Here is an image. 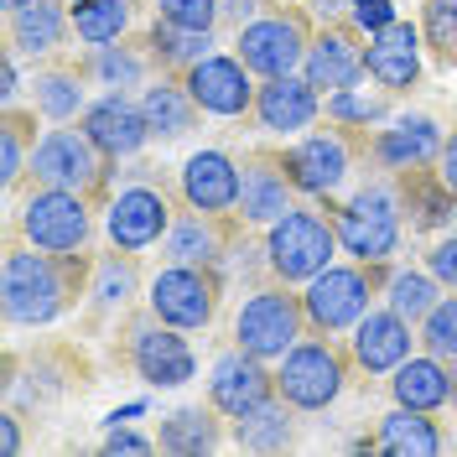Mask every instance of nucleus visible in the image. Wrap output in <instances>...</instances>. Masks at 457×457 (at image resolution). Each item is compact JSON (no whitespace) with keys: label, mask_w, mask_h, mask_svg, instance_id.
<instances>
[{"label":"nucleus","mask_w":457,"mask_h":457,"mask_svg":"<svg viewBox=\"0 0 457 457\" xmlns=\"http://www.w3.org/2000/svg\"><path fill=\"white\" fill-rule=\"evenodd\" d=\"M141 114L145 125H151V136H162V141H177V136H187L193 125H198V99L187 94V84L182 79H156V84H145L141 94Z\"/></svg>","instance_id":"30"},{"label":"nucleus","mask_w":457,"mask_h":457,"mask_svg":"<svg viewBox=\"0 0 457 457\" xmlns=\"http://www.w3.org/2000/svg\"><path fill=\"white\" fill-rule=\"evenodd\" d=\"M16 234L37 245V250H53V255H79L94 239V198L84 193H68V187H31L21 213H16Z\"/></svg>","instance_id":"7"},{"label":"nucleus","mask_w":457,"mask_h":457,"mask_svg":"<svg viewBox=\"0 0 457 457\" xmlns=\"http://www.w3.org/2000/svg\"><path fill=\"white\" fill-rule=\"evenodd\" d=\"M68 31H73V21H68L62 0H27L21 11L5 16V47L21 57H53Z\"/></svg>","instance_id":"25"},{"label":"nucleus","mask_w":457,"mask_h":457,"mask_svg":"<svg viewBox=\"0 0 457 457\" xmlns=\"http://www.w3.org/2000/svg\"><path fill=\"white\" fill-rule=\"evenodd\" d=\"M182 84L187 94L198 99L203 114H219V120H239V114H255V94L260 88L250 84V68H245V57L234 53H208L203 62H193L187 73H182Z\"/></svg>","instance_id":"15"},{"label":"nucleus","mask_w":457,"mask_h":457,"mask_svg":"<svg viewBox=\"0 0 457 457\" xmlns=\"http://www.w3.org/2000/svg\"><path fill=\"white\" fill-rule=\"evenodd\" d=\"M208 400L224 411L228 421H239L245 411H255V405H265V400H276V374L265 370V359L245 353V348L234 343V353H224V359L213 364Z\"/></svg>","instance_id":"19"},{"label":"nucleus","mask_w":457,"mask_h":457,"mask_svg":"<svg viewBox=\"0 0 457 457\" xmlns=\"http://www.w3.org/2000/svg\"><path fill=\"white\" fill-rule=\"evenodd\" d=\"M177 193L182 203L208 208V213H239V162L228 151H193L182 162Z\"/></svg>","instance_id":"21"},{"label":"nucleus","mask_w":457,"mask_h":457,"mask_svg":"<svg viewBox=\"0 0 457 457\" xmlns=\"http://www.w3.org/2000/svg\"><path fill=\"white\" fill-rule=\"evenodd\" d=\"M390 110V88H338V94H328V114L338 120V125H353V130H370L374 120H385Z\"/></svg>","instance_id":"40"},{"label":"nucleus","mask_w":457,"mask_h":457,"mask_svg":"<svg viewBox=\"0 0 457 457\" xmlns=\"http://www.w3.org/2000/svg\"><path fill=\"white\" fill-rule=\"evenodd\" d=\"M145 47H151V62L162 73H187L193 62L213 53V31H193V27H177V21H162L145 31Z\"/></svg>","instance_id":"32"},{"label":"nucleus","mask_w":457,"mask_h":457,"mask_svg":"<svg viewBox=\"0 0 457 457\" xmlns=\"http://www.w3.org/2000/svg\"><path fill=\"white\" fill-rule=\"evenodd\" d=\"M37 110L57 125H68L84 110V73L79 68H42L37 73Z\"/></svg>","instance_id":"38"},{"label":"nucleus","mask_w":457,"mask_h":457,"mask_svg":"<svg viewBox=\"0 0 457 457\" xmlns=\"http://www.w3.org/2000/svg\"><path fill=\"white\" fill-rule=\"evenodd\" d=\"M364 37L353 21H328V27L312 31V47H307V62H302V79L317 88V94H338V88H353L370 68H364Z\"/></svg>","instance_id":"17"},{"label":"nucleus","mask_w":457,"mask_h":457,"mask_svg":"<svg viewBox=\"0 0 457 457\" xmlns=\"http://www.w3.org/2000/svg\"><path fill=\"white\" fill-rule=\"evenodd\" d=\"M317 114H322V94H317L307 79L286 73V79H265L255 94V120L265 130H281V136H296L307 130Z\"/></svg>","instance_id":"24"},{"label":"nucleus","mask_w":457,"mask_h":457,"mask_svg":"<svg viewBox=\"0 0 457 457\" xmlns=\"http://www.w3.org/2000/svg\"><path fill=\"white\" fill-rule=\"evenodd\" d=\"M234 442L245 453H286L291 447V405L276 395L265 405H255V411H245L234 421Z\"/></svg>","instance_id":"34"},{"label":"nucleus","mask_w":457,"mask_h":457,"mask_svg":"<svg viewBox=\"0 0 457 457\" xmlns=\"http://www.w3.org/2000/svg\"><path fill=\"white\" fill-rule=\"evenodd\" d=\"M281 156H286V177H291V187L302 198H333L348 182V171L359 162H370V136L333 120L328 130H312V136L291 141Z\"/></svg>","instance_id":"3"},{"label":"nucleus","mask_w":457,"mask_h":457,"mask_svg":"<svg viewBox=\"0 0 457 457\" xmlns=\"http://www.w3.org/2000/svg\"><path fill=\"white\" fill-rule=\"evenodd\" d=\"M265 5H276V0H224V21H250V16H260Z\"/></svg>","instance_id":"46"},{"label":"nucleus","mask_w":457,"mask_h":457,"mask_svg":"<svg viewBox=\"0 0 457 457\" xmlns=\"http://www.w3.org/2000/svg\"><path fill=\"white\" fill-rule=\"evenodd\" d=\"M348 374H353V353L333 343V333H312L302 338L276 370V395L291 411H328L333 400L348 390Z\"/></svg>","instance_id":"4"},{"label":"nucleus","mask_w":457,"mask_h":457,"mask_svg":"<svg viewBox=\"0 0 457 457\" xmlns=\"http://www.w3.org/2000/svg\"><path fill=\"white\" fill-rule=\"evenodd\" d=\"M390 395L395 405H411V411H442L453 400V370L447 359L436 353H421V359H405L390 379Z\"/></svg>","instance_id":"29"},{"label":"nucleus","mask_w":457,"mask_h":457,"mask_svg":"<svg viewBox=\"0 0 457 457\" xmlns=\"http://www.w3.org/2000/svg\"><path fill=\"white\" fill-rule=\"evenodd\" d=\"M219 405L208 400V405H182V411H171L167 421H162V436H156V447L171 457H203V453H219L224 447V431H219Z\"/></svg>","instance_id":"28"},{"label":"nucleus","mask_w":457,"mask_h":457,"mask_svg":"<svg viewBox=\"0 0 457 457\" xmlns=\"http://www.w3.org/2000/svg\"><path fill=\"white\" fill-rule=\"evenodd\" d=\"M453 405H457V364H453Z\"/></svg>","instance_id":"50"},{"label":"nucleus","mask_w":457,"mask_h":457,"mask_svg":"<svg viewBox=\"0 0 457 457\" xmlns=\"http://www.w3.org/2000/svg\"><path fill=\"white\" fill-rule=\"evenodd\" d=\"M120 338H125L120 343L125 364L141 374L151 390H177V385H187V379L198 374V359H193V348H187V338H182V328L162 322L151 307L130 317Z\"/></svg>","instance_id":"10"},{"label":"nucleus","mask_w":457,"mask_h":457,"mask_svg":"<svg viewBox=\"0 0 457 457\" xmlns=\"http://www.w3.org/2000/svg\"><path fill=\"white\" fill-rule=\"evenodd\" d=\"M156 442H145V436H136V431H114L110 442H104V453H151Z\"/></svg>","instance_id":"47"},{"label":"nucleus","mask_w":457,"mask_h":457,"mask_svg":"<svg viewBox=\"0 0 457 457\" xmlns=\"http://www.w3.org/2000/svg\"><path fill=\"white\" fill-rule=\"evenodd\" d=\"M333 250H338V224L322 208H302L296 203L286 219H276L265 228V265L286 286H307L317 270H328Z\"/></svg>","instance_id":"5"},{"label":"nucleus","mask_w":457,"mask_h":457,"mask_svg":"<svg viewBox=\"0 0 457 457\" xmlns=\"http://www.w3.org/2000/svg\"><path fill=\"white\" fill-rule=\"evenodd\" d=\"M136 5H141V0H68L73 37L88 42V47L120 42V37L130 31V21H136Z\"/></svg>","instance_id":"31"},{"label":"nucleus","mask_w":457,"mask_h":457,"mask_svg":"<svg viewBox=\"0 0 457 457\" xmlns=\"http://www.w3.org/2000/svg\"><path fill=\"white\" fill-rule=\"evenodd\" d=\"M307 47H312V27L302 16V5H265L260 16H250L239 37H234V53L245 57V68L255 79H286L307 62Z\"/></svg>","instance_id":"6"},{"label":"nucleus","mask_w":457,"mask_h":457,"mask_svg":"<svg viewBox=\"0 0 457 457\" xmlns=\"http://www.w3.org/2000/svg\"><path fill=\"white\" fill-rule=\"evenodd\" d=\"M385 291L379 265H328L317 270L307 291H302V312H307V333H343L374 307V296Z\"/></svg>","instance_id":"9"},{"label":"nucleus","mask_w":457,"mask_h":457,"mask_svg":"<svg viewBox=\"0 0 457 457\" xmlns=\"http://www.w3.org/2000/svg\"><path fill=\"white\" fill-rule=\"evenodd\" d=\"M436 177L447 182V193L457 198V125H453V136L442 141V156H436Z\"/></svg>","instance_id":"45"},{"label":"nucleus","mask_w":457,"mask_h":457,"mask_svg":"<svg viewBox=\"0 0 457 457\" xmlns=\"http://www.w3.org/2000/svg\"><path fill=\"white\" fill-rule=\"evenodd\" d=\"M171 219H177V203H171L167 182L156 187V182H130V187H120L104 208V234H110L114 250H151V245H162L167 239Z\"/></svg>","instance_id":"14"},{"label":"nucleus","mask_w":457,"mask_h":457,"mask_svg":"<svg viewBox=\"0 0 457 457\" xmlns=\"http://www.w3.org/2000/svg\"><path fill=\"white\" fill-rule=\"evenodd\" d=\"M245 228L250 224L239 213H208V208L182 203L167 228V239H162V250L177 265H224L228 255L245 250Z\"/></svg>","instance_id":"13"},{"label":"nucleus","mask_w":457,"mask_h":457,"mask_svg":"<svg viewBox=\"0 0 457 457\" xmlns=\"http://www.w3.org/2000/svg\"><path fill=\"white\" fill-rule=\"evenodd\" d=\"M328 213L338 224V245L364 265H385L405 239V208H400L395 177H379L370 187H359L353 198H343Z\"/></svg>","instance_id":"2"},{"label":"nucleus","mask_w":457,"mask_h":457,"mask_svg":"<svg viewBox=\"0 0 457 457\" xmlns=\"http://www.w3.org/2000/svg\"><path fill=\"white\" fill-rule=\"evenodd\" d=\"M141 291V270H136V250H114V255L94 260V281H88V296L99 312H125Z\"/></svg>","instance_id":"33"},{"label":"nucleus","mask_w":457,"mask_h":457,"mask_svg":"<svg viewBox=\"0 0 457 457\" xmlns=\"http://www.w3.org/2000/svg\"><path fill=\"white\" fill-rule=\"evenodd\" d=\"M0 431H5V453H21V431H16V416H5V421H0Z\"/></svg>","instance_id":"48"},{"label":"nucleus","mask_w":457,"mask_h":457,"mask_svg":"<svg viewBox=\"0 0 457 457\" xmlns=\"http://www.w3.org/2000/svg\"><path fill=\"white\" fill-rule=\"evenodd\" d=\"M31 177L42 187H68V193H84V198H104L114 177V162L88 141V130H47L37 151H31Z\"/></svg>","instance_id":"11"},{"label":"nucleus","mask_w":457,"mask_h":457,"mask_svg":"<svg viewBox=\"0 0 457 457\" xmlns=\"http://www.w3.org/2000/svg\"><path fill=\"white\" fill-rule=\"evenodd\" d=\"M302 338H307V312H302V296L286 281L250 291V302L234 317V343H239L245 353L265 359V364H270V359H286Z\"/></svg>","instance_id":"8"},{"label":"nucleus","mask_w":457,"mask_h":457,"mask_svg":"<svg viewBox=\"0 0 457 457\" xmlns=\"http://www.w3.org/2000/svg\"><path fill=\"white\" fill-rule=\"evenodd\" d=\"M31 125H37V114H21L16 104H5V114H0V182H5V193H16L31 167V151H37Z\"/></svg>","instance_id":"35"},{"label":"nucleus","mask_w":457,"mask_h":457,"mask_svg":"<svg viewBox=\"0 0 457 457\" xmlns=\"http://www.w3.org/2000/svg\"><path fill=\"white\" fill-rule=\"evenodd\" d=\"M427 270L442 286H453V291H457V234H442V239L427 250Z\"/></svg>","instance_id":"44"},{"label":"nucleus","mask_w":457,"mask_h":457,"mask_svg":"<svg viewBox=\"0 0 457 457\" xmlns=\"http://www.w3.org/2000/svg\"><path fill=\"white\" fill-rule=\"evenodd\" d=\"M0 5H5V16H11V11H21V5H27V0H0Z\"/></svg>","instance_id":"49"},{"label":"nucleus","mask_w":457,"mask_h":457,"mask_svg":"<svg viewBox=\"0 0 457 457\" xmlns=\"http://www.w3.org/2000/svg\"><path fill=\"white\" fill-rule=\"evenodd\" d=\"M411 343H416L411 338V322L395 307H370L353 322L348 353H353V370L359 374H395L411 359Z\"/></svg>","instance_id":"18"},{"label":"nucleus","mask_w":457,"mask_h":457,"mask_svg":"<svg viewBox=\"0 0 457 457\" xmlns=\"http://www.w3.org/2000/svg\"><path fill=\"white\" fill-rule=\"evenodd\" d=\"M145 307L162 317V322L182 328V333L208 328V322L219 317V307H224L219 265H177V260H167V265L156 270V281H151Z\"/></svg>","instance_id":"12"},{"label":"nucleus","mask_w":457,"mask_h":457,"mask_svg":"<svg viewBox=\"0 0 457 457\" xmlns=\"http://www.w3.org/2000/svg\"><path fill=\"white\" fill-rule=\"evenodd\" d=\"M79 125H84L88 141L99 145L110 162L141 156L145 141H151V125H145V114H141V99H125V94H104V99H94Z\"/></svg>","instance_id":"20"},{"label":"nucleus","mask_w":457,"mask_h":457,"mask_svg":"<svg viewBox=\"0 0 457 457\" xmlns=\"http://www.w3.org/2000/svg\"><path fill=\"white\" fill-rule=\"evenodd\" d=\"M395 187H400V208H405V219L411 228H447L457 213V198L447 193V182L436 177V162L431 167H411V171H395Z\"/></svg>","instance_id":"26"},{"label":"nucleus","mask_w":457,"mask_h":457,"mask_svg":"<svg viewBox=\"0 0 457 457\" xmlns=\"http://www.w3.org/2000/svg\"><path fill=\"white\" fill-rule=\"evenodd\" d=\"M421 42L442 68H457V0H427L421 5Z\"/></svg>","instance_id":"39"},{"label":"nucleus","mask_w":457,"mask_h":457,"mask_svg":"<svg viewBox=\"0 0 457 457\" xmlns=\"http://www.w3.org/2000/svg\"><path fill=\"white\" fill-rule=\"evenodd\" d=\"M442 125L431 120V114H411V120H395L390 130H379L370 141V162L374 167H385L390 177L395 171H411V167H431L436 156H442Z\"/></svg>","instance_id":"23"},{"label":"nucleus","mask_w":457,"mask_h":457,"mask_svg":"<svg viewBox=\"0 0 457 457\" xmlns=\"http://www.w3.org/2000/svg\"><path fill=\"white\" fill-rule=\"evenodd\" d=\"M145 68H151V47L141 42H120V47H94V57H88V73L99 79L104 88H136L145 79Z\"/></svg>","instance_id":"37"},{"label":"nucleus","mask_w":457,"mask_h":457,"mask_svg":"<svg viewBox=\"0 0 457 457\" xmlns=\"http://www.w3.org/2000/svg\"><path fill=\"white\" fill-rule=\"evenodd\" d=\"M162 21H177V27L193 31H213L224 21V0H151Z\"/></svg>","instance_id":"42"},{"label":"nucleus","mask_w":457,"mask_h":457,"mask_svg":"<svg viewBox=\"0 0 457 457\" xmlns=\"http://www.w3.org/2000/svg\"><path fill=\"white\" fill-rule=\"evenodd\" d=\"M296 187L286 177V156L281 151H245L239 162V219L255 228H270L276 219H286L296 208Z\"/></svg>","instance_id":"16"},{"label":"nucleus","mask_w":457,"mask_h":457,"mask_svg":"<svg viewBox=\"0 0 457 457\" xmlns=\"http://www.w3.org/2000/svg\"><path fill=\"white\" fill-rule=\"evenodd\" d=\"M94 281V260L88 250L79 255H53V250H37L21 245L11 234L5 245V265H0V302H5V322L16 328H47L68 312Z\"/></svg>","instance_id":"1"},{"label":"nucleus","mask_w":457,"mask_h":457,"mask_svg":"<svg viewBox=\"0 0 457 457\" xmlns=\"http://www.w3.org/2000/svg\"><path fill=\"white\" fill-rule=\"evenodd\" d=\"M374 453L385 457H436L447 453V436L431 421V411H411V405H395L379 431H374Z\"/></svg>","instance_id":"27"},{"label":"nucleus","mask_w":457,"mask_h":457,"mask_svg":"<svg viewBox=\"0 0 457 457\" xmlns=\"http://www.w3.org/2000/svg\"><path fill=\"white\" fill-rule=\"evenodd\" d=\"M416 343H421L427 353H436V359L457 364V291H453V296H442V302H436V307L421 317Z\"/></svg>","instance_id":"41"},{"label":"nucleus","mask_w":457,"mask_h":457,"mask_svg":"<svg viewBox=\"0 0 457 457\" xmlns=\"http://www.w3.org/2000/svg\"><path fill=\"white\" fill-rule=\"evenodd\" d=\"M348 11H353V27L359 31H385L390 21H400L395 16V0H348Z\"/></svg>","instance_id":"43"},{"label":"nucleus","mask_w":457,"mask_h":457,"mask_svg":"<svg viewBox=\"0 0 457 457\" xmlns=\"http://www.w3.org/2000/svg\"><path fill=\"white\" fill-rule=\"evenodd\" d=\"M442 302V281L431 270H390L385 276V307H395L405 322L421 328V317Z\"/></svg>","instance_id":"36"},{"label":"nucleus","mask_w":457,"mask_h":457,"mask_svg":"<svg viewBox=\"0 0 457 457\" xmlns=\"http://www.w3.org/2000/svg\"><path fill=\"white\" fill-rule=\"evenodd\" d=\"M421 27H411V21H390L385 31H374L370 47H364V68H370V79L379 88H411L421 79Z\"/></svg>","instance_id":"22"}]
</instances>
